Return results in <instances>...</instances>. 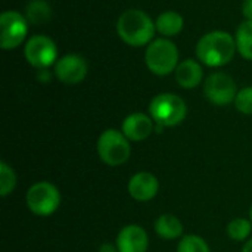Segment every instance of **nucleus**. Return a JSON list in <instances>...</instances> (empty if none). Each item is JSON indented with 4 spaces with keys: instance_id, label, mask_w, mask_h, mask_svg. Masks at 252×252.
I'll use <instances>...</instances> for the list:
<instances>
[{
    "instance_id": "1",
    "label": "nucleus",
    "mask_w": 252,
    "mask_h": 252,
    "mask_svg": "<svg viewBox=\"0 0 252 252\" xmlns=\"http://www.w3.org/2000/svg\"><path fill=\"white\" fill-rule=\"evenodd\" d=\"M236 50L235 35L223 30H214L204 34L195 47L198 61L210 68L227 65L235 58Z\"/></svg>"
},
{
    "instance_id": "5",
    "label": "nucleus",
    "mask_w": 252,
    "mask_h": 252,
    "mask_svg": "<svg viewBox=\"0 0 252 252\" xmlns=\"http://www.w3.org/2000/svg\"><path fill=\"white\" fill-rule=\"evenodd\" d=\"M96 151L100 161L109 167H120L131 157V145L126 134L117 128H106L100 133Z\"/></svg>"
},
{
    "instance_id": "16",
    "label": "nucleus",
    "mask_w": 252,
    "mask_h": 252,
    "mask_svg": "<svg viewBox=\"0 0 252 252\" xmlns=\"http://www.w3.org/2000/svg\"><path fill=\"white\" fill-rule=\"evenodd\" d=\"M183 27H185V19L176 10H165V12L159 13L158 18L155 19L157 32L165 38L179 35L182 32Z\"/></svg>"
},
{
    "instance_id": "24",
    "label": "nucleus",
    "mask_w": 252,
    "mask_h": 252,
    "mask_svg": "<svg viewBox=\"0 0 252 252\" xmlns=\"http://www.w3.org/2000/svg\"><path fill=\"white\" fill-rule=\"evenodd\" d=\"M99 252H118V248H117V245H115V244H109V242H106V244H102V245H100Z\"/></svg>"
},
{
    "instance_id": "11",
    "label": "nucleus",
    "mask_w": 252,
    "mask_h": 252,
    "mask_svg": "<svg viewBox=\"0 0 252 252\" xmlns=\"http://www.w3.org/2000/svg\"><path fill=\"white\" fill-rule=\"evenodd\" d=\"M159 190V182L157 176L149 171H139L133 174L127 183L128 195L137 202H149L152 201Z\"/></svg>"
},
{
    "instance_id": "25",
    "label": "nucleus",
    "mask_w": 252,
    "mask_h": 252,
    "mask_svg": "<svg viewBox=\"0 0 252 252\" xmlns=\"http://www.w3.org/2000/svg\"><path fill=\"white\" fill-rule=\"evenodd\" d=\"M242 252H252V238L245 242V245L242 248Z\"/></svg>"
},
{
    "instance_id": "9",
    "label": "nucleus",
    "mask_w": 252,
    "mask_h": 252,
    "mask_svg": "<svg viewBox=\"0 0 252 252\" xmlns=\"http://www.w3.org/2000/svg\"><path fill=\"white\" fill-rule=\"evenodd\" d=\"M28 32V21L18 10H4L0 15V47L13 50L19 47Z\"/></svg>"
},
{
    "instance_id": "2",
    "label": "nucleus",
    "mask_w": 252,
    "mask_h": 252,
    "mask_svg": "<svg viewBox=\"0 0 252 252\" xmlns=\"http://www.w3.org/2000/svg\"><path fill=\"white\" fill-rule=\"evenodd\" d=\"M115 28L118 37L131 47L148 46L152 40H155V22L142 9L133 7L124 10L118 16Z\"/></svg>"
},
{
    "instance_id": "14",
    "label": "nucleus",
    "mask_w": 252,
    "mask_h": 252,
    "mask_svg": "<svg viewBox=\"0 0 252 252\" xmlns=\"http://www.w3.org/2000/svg\"><path fill=\"white\" fill-rule=\"evenodd\" d=\"M174 77L182 89L186 90L196 89L204 81L202 63L196 59H185L177 65L174 71Z\"/></svg>"
},
{
    "instance_id": "18",
    "label": "nucleus",
    "mask_w": 252,
    "mask_h": 252,
    "mask_svg": "<svg viewBox=\"0 0 252 252\" xmlns=\"http://www.w3.org/2000/svg\"><path fill=\"white\" fill-rule=\"evenodd\" d=\"M52 16L50 4L46 0H31L25 7V18L30 24H46Z\"/></svg>"
},
{
    "instance_id": "15",
    "label": "nucleus",
    "mask_w": 252,
    "mask_h": 252,
    "mask_svg": "<svg viewBox=\"0 0 252 252\" xmlns=\"http://www.w3.org/2000/svg\"><path fill=\"white\" fill-rule=\"evenodd\" d=\"M155 233L164 241H176L183 236V223L174 214H161L154 223Z\"/></svg>"
},
{
    "instance_id": "17",
    "label": "nucleus",
    "mask_w": 252,
    "mask_h": 252,
    "mask_svg": "<svg viewBox=\"0 0 252 252\" xmlns=\"http://www.w3.org/2000/svg\"><path fill=\"white\" fill-rule=\"evenodd\" d=\"M235 40L238 53L245 61H252V21L244 19V22L238 25Z\"/></svg>"
},
{
    "instance_id": "8",
    "label": "nucleus",
    "mask_w": 252,
    "mask_h": 252,
    "mask_svg": "<svg viewBox=\"0 0 252 252\" xmlns=\"http://www.w3.org/2000/svg\"><path fill=\"white\" fill-rule=\"evenodd\" d=\"M238 92L236 81L226 72H213L204 81V94L207 100L216 106H227L235 103Z\"/></svg>"
},
{
    "instance_id": "22",
    "label": "nucleus",
    "mask_w": 252,
    "mask_h": 252,
    "mask_svg": "<svg viewBox=\"0 0 252 252\" xmlns=\"http://www.w3.org/2000/svg\"><path fill=\"white\" fill-rule=\"evenodd\" d=\"M235 108L244 115H252V86L244 87L238 92Z\"/></svg>"
},
{
    "instance_id": "4",
    "label": "nucleus",
    "mask_w": 252,
    "mask_h": 252,
    "mask_svg": "<svg viewBox=\"0 0 252 252\" xmlns=\"http://www.w3.org/2000/svg\"><path fill=\"white\" fill-rule=\"evenodd\" d=\"M149 115L159 127H176L186 120L188 105L174 93H159L149 103Z\"/></svg>"
},
{
    "instance_id": "21",
    "label": "nucleus",
    "mask_w": 252,
    "mask_h": 252,
    "mask_svg": "<svg viewBox=\"0 0 252 252\" xmlns=\"http://www.w3.org/2000/svg\"><path fill=\"white\" fill-rule=\"evenodd\" d=\"M177 252H211L207 241L198 235H186L179 241Z\"/></svg>"
},
{
    "instance_id": "10",
    "label": "nucleus",
    "mask_w": 252,
    "mask_h": 252,
    "mask_svg": "<svg viewBox=\"0 0 252 252\" xmlns=\"http://www.w3.org/2000/svg\"><path fill=\"white\" fill-rule=\"evenodd\" d=\"M89 63L84 56L78 53H66L61 56L53 65V75L62 84L74 86L87 77Z\"/></svg>"
},
{
    "instance_id": "12",
    "label": "nucleus",
    "mask_w": 252,
    "mask_h": 252,
    "mask_svg": "<svg viewBox=\"0 0 252 252\" xmlns=\"http://www.w3.org/2000/svg\"><path fill=\"white\" fill-rule=\"evenodd\" d=\"M118 252H146L149 248V236L139 224L124 226L115 239Z\"/></svg>"
},
{
    "instance_id": "6",
    "label": "nucleus",
    "mask_w": 252,
    "mask_h": 252,
    "mask_svg": "<svg viewBox=\"0 0 252 252\" xmlns=\"http://www.w3.org/2000/svg\"><path fill=\"white\" fill-rule=\"evenodd\" d=\"M59 189L46 180L31 185L25 193L27 208L37 217H49L55 214L61 205Z\"/></svg>"
},
{
    "instance_id": "13",
    "label": "nucleus",
    "mask_w": 252,
    "mask_h": 252,
    "mask_svg": "<svg viewBox=\"0 0 252 252\" xmlns=\"http://www.w3.org/2000/svg\"><path fill=\"white\" fill-rule=\"evenodd\" d=\"M155 121L149 114L133 112L127 115L121 124V131L130 142H143L155 130Z\"/></svg>"
},
{
    "instance_id": "7",
    "label": "nucleus",
    "mask_w": 252,
    "mask_h": 252,
    "mask_svg": "<svg viewBox=\"0 0 252 252\" xmlns=\"http://www.w3.org/2000/svg\"><path fill=\"white\" fill-rule=\"evenodd\" d=\"M24 56L27 62L35 69H47L56 63L58 46L47 35H32L27 40L24 46Z\"/></svg>"
},
{
    "instance_id": "23",
    "label": "nucleus",
    "mask_w": 252,
    "mask_h": 252,
    "mask_svg": "<svg viewBox=\"0 0 252 252\" xmlns=\"http://www.w3.org/2000/svg\"><path fill=\"white\" fill-rule=\"evenodd\" d=\"M242 15L245 19L252 21V0H244L242 3Z\"/></svg>"
},
{
    "instance_id": "19",
    "label": "nucleus",
    "mask_w": 252,
    "mask_h": 252,
    "mask_svg": "<svg viewBox=\"0 0 252 252\" xmlns=\"http://www.w3.org/2000/svg\"><path fill=\"white\" fill-rule=\"evenodd\" d=\"M227 236L235 241V242H247V239L250 238L252 232V221L244 217H238L233 219L229 224H227Z\"/></svg>"
},
{
    "instance_id": "26",
    "label": "nucleus",
    "mask_w": 252,
    "mask_h": 252,
    "mask_svg": "<svg viewBox=\"0 0 252 252\" xmlns=\"http://www.w3.org/2000/svg\"><path fill=\"white\" fill-rule=\"evenodd\" d=\"M250 220L252 221V205H251V208H250Z\"/></svg>"
},
{
    "instance_id": "20",
    "label": "nucleus",
    "mask_w": 252,
    "mask_h": 252,
    "mask_svg": "<svg viewBox=\"0 0 252 252\" xmlns=\"http://www.w3.org/2000/svg\"><path fill=\"white\" fill-rule=\"evenodd\" d=\"M16 188V174L13 168L6 162H0V195L1 198H7Z\"/></svg>"
},
{
    "instance_id": "3",
    "label": "nucleus",
    "mask_w": 252,
    "mask_h": 252,
    "mask_svg": "<svg viewBox=\"0 0 252 252\" xmlns=\"http://www.w3.org/2000/svg\"><path fill=\"white\" fill-rule=\"evenodd\" d=\"M145 62L148 69L158 75L165 77L176 71L179 62V49L170 38L159 37L146 46Z\"/></svg>"
}]
</instances>
